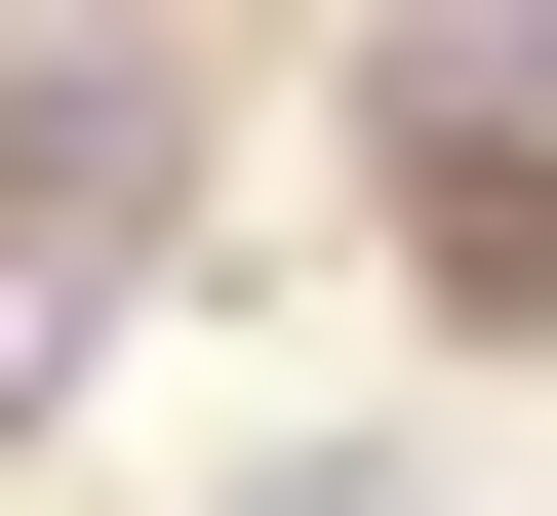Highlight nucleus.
I'll use <instances>...</instances> for the list:
<instances>
[{"label": "nucleus", "instance_id": "f257e3e1", "mask_svg": "<svg viewBox=\"0 0 557 516\" xmlns=\"http://www.w3.org/2000/svg\"><path fill=\"white\" fill-rule=\"evenodd\" d=\"M239 516H398V437H278V477H239Z\"/></svg>", "mask_w": 557, "mask_h": 516}]
</instances>
